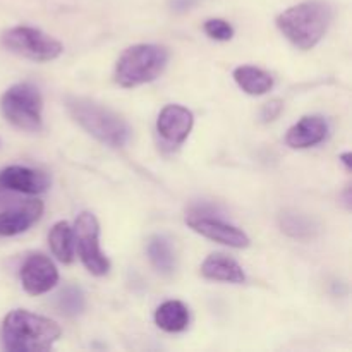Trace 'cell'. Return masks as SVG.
<instances>
[{
	"label": "cell",
	"instance_id": "6da1fadb",
	"mask_svg": "<svg viewBox=\"0 0 352 352\" xmlns=\"http://www.w3.org/2000/svg\"><path fill=\"white\" fill-rule=\"evenodd\" d=\"M332 23V7L323 0H306L289 7L277 17V26L294 47L311 50Z\"/></svg>",
	"mask_w": 352,
	"mask_h": 352
},
{
	"label": "cell",
	"instance_id": "7a4b0ae2",
	"mask_svg": "<svg viewBox=\"0 0 352 352\" xmlns=\"http://www.w3.org/2000/svg\"><path fill=\"white\" fill-rule=\"evenodd\" d=\"M58 337H60V327L54 320L33 315L26 309H14L3 320L2 339L7 351H48L57 342Z\"/></svg>",
	"mask_w": 352,
	"mask_h": 352
},
{
	"label": "cell",
	"instance_id": "3957f363",
	"mask_svg": "<svg viewBox=\"0 0 352 352\" xmlns=\"http://www.w3.org/2000/svg\"><path fill=\"white\" fill-rule=\"evenodd\" d=\"M67 110L72 119L93 138L112 148H120L129 141L131 129L126 120L107 107L88 98L71 96Z\"/></svg>",
	"mask_w": 352,
	"mask_h": 352
},
{
	"label": "cell",
	"instance_id": "277c9868",
	"mask_svg": "<svg viewBox=\"0 0 352 352\" xmlns=\"http://www.w3.org/2000/svg\"><path fill=\"white\" fill-rule=\"evenodd\" d=\"M168 62V52L158 45H134L129 47L116 65V81L124 88L146 85L164 72Z\"/></svg>",
	"mask_w": 352,
	"mask_h": 352
},
{
	"label": "cell",
	"instance_id": "5b68a950",
	"mask_svg": "<svg viewBox=\"0 0 352 352\" xmlns=\"http://www.w3.org/2000/svg\"><path fill=\"white\" fill-rule=\"evenodd\" d=\"M2 112L10 124L23 131L41 129V95L33 85H16L2 96Z\"/></svg>",
	"mask_w": 352,
	"mask_h": 352
},
{
	"label": "cell",
	"instance_id": "8992f818",
	"mask_svg": "<svg viewBox=\"0 0 352 352\" xmlns=\"http://www.w3.org/2000/svg\"><path fill=\"white\" fill-rule=\"evenodd\" d=\"M2 43L7 50L36 62L54 60L64 50L60 41L36 28L28 26H17L6 31L2 34Z\"/></svg>",
	"mask_w": 352,
	"mask_h": 352
},
{
	"label": "cell",
	"instance_id": "52a82bcc",
	"mask_svg": "<svg viewBox=\"0 0 352 352\" xmlns=\"http://www.w3.org/2000/svg\"><path fill=\"white\" fill-rule=\"evenodd\" d=\"M74 241L82 265L89 274L102 277L110 270V263L100 248V226L93 213L82 212L74 226Z\"/></svg>",
	"mask_w": 352,
	"mask_h": 352
},
{
	"label": "cell",
	"instance_id": "ba28073f",
	"mask_svg": "<svg viewBox=\"0 0 352 352\" xmlns=\"http://www.w3.org/2000/svg\"><path fill=\"white\" fill-rule=\"evenodd\" d=\"M186 222L191 227L195 232L201 234L206 239H212L215 243L226 244L229 248H237V250H243V248L250 246V237L246 232H243L237 227L230 226V223L222 222L219 219H213L208 217L203 212H195L191 215L186 217Z\"/></svg>",
	"mask_w": 352,
	"mask_h": 352
},
{
	"label": "cell",
	"instance_id": "9c48e42d",
	"mask_svg": "<svg viewBox=\"0 0 352 352\" xmlns=\"http://www.w3.org/2000/svg\"><path fill=\"white\" fill-rule=\"evenodd\" d=\"M21 282L28 294L40 296L57 285L58 272L50 258L43 254H31L21 267Z\"/></svg>",
	"mask_w": 352,
	"mask_h": 352
},
{
	"label": "cell",
	"instance_id": "30bf717a",
	"mask_svg": "<svg viewBox=\"0 0 352 352\" xmlns=\"http://www.w3.org/2000/svg\"><path fill=\"white\" fill-rule=\"evenodd\" d=\"M192 113L181 105H167L162 109L157 120V129L165 141L172 144L184 143L192 129Z\"/></svg>",
	"mask_w": 352,
	"mask_h": 352
},
{
	"label": "cell",
	"instance_id": "8fae6325",
	"mask_svg": "<svg viewBox=\"0 0 352 352\" xmlns=\"http://www.w3.org/2000/svg\"><path fill=\"white\" fill-rule=\"evenodd\" d=\"M48 186H50V181L47 175L30 167L14 165L0 174V189H7V191L38 195V192L47 191Z\"/></svg>",
	"mask_w": 352,
	"mask_h": 352
},
{
	"label": "cell",
	"instance_id": "7c38bea8",
	"mask_svg": "<svg viewBox=\"0 0 352 352\" xmlns=\"http://www.w3.org/2000/svg\"><path fill=\"white\" fill-rule=\"evenodd\" d=\"M43 213V203L28 199L0 212V236H16L30 229Z\"/></svg>",
	"mask_w": 352,
	"mask_h": 352
},
{
	"label": "cell",
	"instance_id": "4fadbf2b",
	"mask_svg": "<svg viewBox=\"0 0 352 352\" xmlns=\"http://www.w3.org/2000/svg\"><path fill=\"white\" fill-rule=\"evenodd\" d=\"M327 133H329V126L323 117L308 116L302 117L287 131L285 143L294 150H305V148H311L322 143L327 138Z\"/></svg>",
	"mask_w": 352,
	"mask_h": 352
},
{
	"label": "cell",
	"instance_id": "5bb4252c",
	"mask_svg": "<svg viewBox=\"0 0 352 352\" xmlns=\"http://www.w3.org/2000/svg\"><path fill=\"white\" fill-rule=\"evenodd\" d=\"M201 275L208 280L230 282V284H243L246 280L243 268L232 258L226 254H210L201 265Z\"/></svg>",
	"mask_w": 352,
	"mask_h": 352
},
{
	"label": "cell",
	"instance_id": "9a60e30c",
	"mask_svg": "<svg viewBox=\"0 0 352 352\" xmlns=\"http://www.w3.org/2000/svg\"><path fill=\"white\" fill-rule=\"evenodd\" d=\"M234 79L244 93L253 96L265 95L274 88V78L267 71L254 65H241L234 71Z\"/></svg>",
	"mask_w": 352,
	"mask_h": 352
},
{
	"label": "cell",
	"instance_id": "2e32d148",
	"mask_svg": "<svg viewBox=\"0 0 352 352\" xmlns=\"http://www.w3.org/2000/svg\"><path fill=\"white\" fill-rule=\"evenodd\" d=\"M155 323L164 332H182L189 325V311L181 301H165L155 311Z\"/></svg>",
	"mask_w": 352,
	"mask_h": 352
},
{
	"label": "cell",
	"instance_id": "e0dca14e",
	"mask_svg": "<svg viewBox=\"0 0 352 352\" xmlns=\"http://www.w3.org/2000/svg\"><path fill=\"white\" fill-rule=\"evenodd\" d=\"M48 244L60 263L69 265L74 261L76 254V241H74V230L67 222H57L52 227L50 234H48Z\"/></svg>",
	"mask_w": 352,
	"mask_h": 352
},
{
	"label": "cell",
	"instance_id": "ac0fdd59",
	"mask_svg": "<svg viewBox=\"0 0 352 352\" xmlns=\"http://www.w3.org/2000/svg\"><path fill=\"white\" fill-rule=\"evenodd\" d=\"M148 256L151 265L157 268L160 274H172L175 268V253L172 250V244L167 237L153 236L148 241Z\"/></svg>",
	"mask_w": 352,
	"mask_h": 352
},
{
	"label": "cell",
	"instance_id": "d6986e66",
	"mask_svg": "<svg viewBox=\"0 0 352 352\" xmlns=\"http://www.w3.org/2000/svg\"><path fill=\"white\" fill-rule=\"evenodd\" d=\"M280 227L294 239H311L316 232V223L309 217L298 212H285L280 215Z\"/></svg>",
	"mask_w": 352,
	"mask_h": 352
},
{
	"label": "cell",
	"instance_id": "ffe728a7",
	"mask_svg": "<svg viewBox=\"0 0 352 352\" xmlns=\"http://www.w3.org/2000/svg\"><path fill=\"white\" fill-rule=\"evenodd\" d=\"M55 306H57V309L62 315L74 318V316L81 315L85 311V292L79 287H76V285H67V287H64L58 292L57 299H55Z\"/></svg>",
	"mask_w": 352,
	"mask_h": 352
},
{
	"label": "cell",
	"instance_id": "44dd1931",
	"mask_svg": "<svg viewBox=\"0 0 352 352\" xmlns=\"http://www.w3.org/2000/svg\"><path fill=\"white\" fill-rule=\"evenodd\" d=\"M205 33L219 41H229L234 36V28L223 19H208L205 23Z\"/></svg>",
	"mask_w": 352,
	"mask_h": 352
},
{
	"label": "cell",
	"instance_id": "7402d4cb",
	"mask_svg": "<svg viewBox=\"0 0 352 352\" xmlns=\"http://www.w3.org/2000/svg\"><path fill=\"white\" fill-rule=\"evenodd\" d=\"M282 109H284L282 100H272V102H268L267 105L261 109V119H263V122H272V120L277 119V117L280 116Z\"/></svg>",
	"mask_w": 352,
	"mask_h": 352
},
{
	"label": "cell",
	"instance_id": "603a6c76",
	"mask_svg": "<svg viewBox=\"0 0 352 352\" xmlns=\"http://www.w3.org/2000/svg\"><path fill=\"white\" fill-rule=\"evenodd\" d=\"M196 2H198V0H172V7H174L175 10H179V12H182V10L191 9Z\"/></svg>",
	"mask_w": 352,
	"mask_h": 352
},
{
	"label": "cell",
	"instance_id": "cb8c5ba5",
	"mask_svg": "<svg viewBox=\"0 0 352 352\" xmlns=\"http://www.w3.org/2000/svg\"><path fill=\"white\" fill-rule=\"evenodd\" d=\"M340 160H342V164L346 165L347 170H351V153H344L342 157H340Z\"/></svg>",
	"mask_w": 352,
	"mask_h": 352
}]
</instances>
